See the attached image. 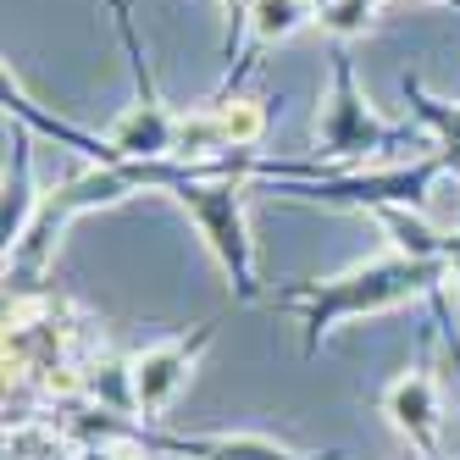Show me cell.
Returning a JSON list of instances; mask_svg holds the SVG:
<instances>
[{
  "label": "cell",
  "instance_id": "cell-1",
  "mask_svg": "<svg viewBox=\"0 0 460 460\" xmlns=\"http://www.w3.org/2000/svg\"><path fill=\"white\" fill-rule=\"evenodd\" d=\"M449 272L444 255H405V250H388L372 261H355V267L333 272V278H316V283H294L278 294V305H288L305 327V349H316L339 322L349 316H372L388 305H405L416 294L438 288V278Z\"/></svg>",
  "mask_w": 460,
  "mask_h": 460
},
{
  "label": "cell",
  "instance_id": "cell-2",
  "mask_svg": "<svg viewBox=\"0 0 460 460\" xmlns=\"http://www.w3.org/2000/svg\"><path fill=\"white\" fill-rule=\"evenodd\" d=\"M167 194L189 211V222L200 227V239H206L211 261L222 267L227 288H234L239 300H261L255 239H250V222H244V172H227L222 155H200V161H183V172L172 178Z\"/></svg>",
  "mask_w": 460,
  "mask_h": 460
},
{
  "label": "cell",
  "instance_id": "cell-3",
  "mask_svg": "<svg viewBox=\"0 0 460 460\" xmlns=\"http://www.w3.org/2000/svg\"><path fill=\"white\" fill-rule=\"evenodd\" d=\"M111 17H117V34H122V50L134 61V106H128L106 145L122 155V161H178V139H183V122L167 111L161 101V89L145 67V50H139V28H134V12H128V0H111Z\"/></svg>",
  "mask_w": 460,
  "mask_h": 460
},
{
  "label": "cell",
  "instance_id": "cell-4",
  "mask_svg": "<svg viewBox=\"0 0 460 460\" xmlns=\"http://www.w3.org/2000/svg\"><path fill=\"white\" fill-rule=\"evenodd\" d=\"M394 139H400V134H394L388 122H377L367 111V101H360L349 50L333 45V89H327V106L316 111V161L327 172H355L360 161L383 155Z\"/></svg>",
  "mask_w": 460,
  "mask_h": 460
},
{
  "label": "cell",
  "instance_id": "cell-5",
  "mask_svg": "<svg viewBox=\"0 0 460 460\" xmlns=\"http://www.w3.org/2000/svg\"><path fill=\"white\" fill-rule=\"evenodd\" d=\"M217 322L194 327V333H178V339H161L150 349H139L134 360H128V383H134V405L145 416H161L172 405V394L183 388V377L194 372V360H200V349L211 344Z\"/></svg>",
  "mask_w": 460,
  "mask_h": 460
},
{
  "label": "cell",
  "instance_id": "cell-6",
  "mask_svg": "<svg viewBox=\"0 0 460 460\" xmlns=\"http://www.w3.org/2000/svg\"><path fill=\"white\" fill-rule=\"evenodd\" d=\"M388 416H394V427L411 438V444H421L427 455H433V427H438V388H433V377L427 372H411V377H400L388 388Z\"/></svg>",
  "mask_w": 460,
  "mask_h": 460
},
{
  "label": "cell",
  "instance_id": "cell-7",
  "mask_svg": "<svg viewBox=\"0 0 460 460\" xmlns=\"http://www.w3.org/2000/svg\"><path fill=\"white\" fill-rule=\"evenodd\" d=\"M189 460H339V455H294L261 433H206V438H161Z\"/></svg>",
  "mask_w": 460,
  "mask_h": 460
},
{
  "label": "cell",
  "instance_id": "cell-8",
  "mask_svg": "<svg viewBox=\"0 0 460 460\" xmlns=\"http://www.w3.org/2000/svg\"><path fill=\"white\" fill-rule=\"evenodd\" d=\"M300 22H305V0H255V6H250V22H244V45H250V50L239 56V67L227 73L222 94H227V89H234V84L244 78V67H250V61H255L261 50H267L272 40H288Z\"/></svg>",
  "mask_w": 460,
  "mask_h": 460
},
{
  "label": "cell",
  "instance_id": "cell-9",
  "mask_svg": "<svg viewBox=\"0 0 460 460\" xmlns=\"http://www.w3.org/2000/svg\"><path fill=\"white\" fill-rule=\"evenodd\" d=\"M405 101L416 106V117L427 122V128H433V150H444L449 155V167L460 172V106H444V101H427V94H421V84L416 78H405Z\"/></svg>",
  "mask_w": 460,
  "mask_h": 460
},
{
  "label": "cell",
  "instance_id": "cell-10",
  "mask_svg": "<svg viewBox=\"0 0 460 460\" xmlns=\"http://www.w3.org/2000/svg\"><path fill=\"white\" fill-rule=\"evenodd\" d=\"M227 6V56L239 50V40H244V22H250V6L255 0H222Z\"/></svg>",
  "mask_w": 460,
  "mask_h": 460
},
{
  "label": "cell",
  "instance_id": "cell-11",
  "mask_svg": "<svg viewBox=\"0 0 460 460\" xmlns=\"http://www.w3.org/2000/svg\"><path fill=\"white\" fill-rule=\"evenodd\" d=\"M444 261H449V272L460 278V227H455V234H449V244H444Z\"/></svg>",
  "mask_w": 460,
  "mask_h": 460
}]
</instances>
